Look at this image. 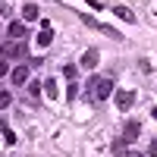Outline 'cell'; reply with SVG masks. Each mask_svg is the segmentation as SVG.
I'll use <instances>...</instances> for the list:
<instances>
[{"label":"cell","mask_w":157,"mask_h":157,"mask_svg":"<svg viewBox=\"0 0 157 157\" xmlns=\"http://www.w3.org/2000/svg\"><path fill=\"white\" fill-rule=\"evenodd\" d=\"M113 101H116V107H120V110H129V107L135 104V94L123 88V91H113Z\"/></svg>","instance_id":"3"},{"label":"cell","mask_w":157,"mask_h":157,"mask_svg":"<svg viewBox=\"0 0 157 157\" xmlns=\"http://www.w3.org/2000/svg\"><path fill=\"white\" fill-rule=\"evenodd\" d=\"M113 154H126V141H123V138L113 141Z\"/></svg>","instance_id":"16"},{"label":"cell","mask_w":157,"mask_h":157,"mask_svg":"<svg viewBox=\"0 0 157 157\" xmlns=\"http://www.w3.org/2000/svg\"><path fill=\"white\" fill-rule=\"evenodd\" d=\"M138 132H141V129H138V123L132 120V123H126V129H123V141H126V145H129V141H135L138 138Z\"/></svg>","instance_id":"7"},{"label":"cell","mask_w":157,"mask_h":157,"mask_svg":"<svg viewBox=\"0 0 157 157\" xmlns=\"http://www.w3.org/2000/svg\"><path fill=\"white\" fill-rule=\"evenodd\" d=\"M85 3H88L91 10H101V6H104V3H101V0H85Z\"/></svg>","instance_id":"18"},{"label":"cell","mask_w":157,"mask_h":157,"mask_svg":"<svg viewBox=\"0 0 157 157\" xmlns=\"http://www.w3.org/2000/svg\"><path fill=\"white\" fill-rule=\"evenodd\" d=\"M63 75H66L69 82H75V75H78V66H72V63H69V66H63Z\"/></svg>","instance_id":"13"},{"label":"cell","mask_w":157,"mask_h":157,"mask_svg":"<svg viewBox=\"0 0 157 157\" xmlns=\"http://www.w3.org/2000/svg\"><path fill=\"white\" fill-rule=\"evenodd\" d=\"M98 60H101V57H98V50H85L82 66H85V69H94V66H98Z\"/></svg>","instance_id":"8"},{"label":"cell","mask_w":157,"mask_h":157,"mask_svg":"<svg viewBox=\"0 0 157 157\" xmlns=\"http://www.w3.org/2000/svg\"><path fill=\"white\" fill-rule=\"evenodd\" d=\"M10 101H13V98H10V91H0V110H6V107H10Z\"/></svg>","instance_id":"14"},{"label":"cell","mask_w":157,"mask_h":157,"mask_svg":"<svg viewBox=\"0 0 157 157\" xmlns=\"http://www.w3.org/2000/svg\"><path fill=\"white\" fill-rule=\"evenodd\" d=\"M41 91H44V85H41V82H38V78H32V85H29V98L35 101L38 94H41Z\"/></svg>","instance_id":"12"},{"label":"cell","mask_w":157,"mask_h":157,"mask_svg":"<svg viewBox=\"0 0 157 157\" xmlns=\"http://www.w3.org/2000/svg\"><path fill=\"white\" fill-rule=\"evenodd\" d=\"M22 19H25V22H35V19H38V6H35V3H25V6H22Z\"/></svg>","instance_id":"11"},{"label":"cell","mask_w":157,"mask_h":157,"mask_svg":"<svg viewBox=\"0 0 157 157\" xmlns=\"http://www.w3.org/2000/svg\"><path fill=\"white\" fill-rule=\"evenodd\" d=\"M113 13H116V16H120L123 22H135V13L129 10V6H113Z\"/></svg>","instance_id":"10"},{"label":"cell","mask_w":157,"mask_h":157,"mask_svg":"<svg viewBox=\"0 0 157 157\" xmlns=\"http://www.w3.org/2000/svg\"><path fill=\"white\" fill-rule=\"evenodd\" d=\"M6 38L22 41V38H25V22H10V25H6Z\"/></svg>","instance_id":"5"},{"label":"cell","mask_w":157,"mask_h":157,"mask_svg":"<svg viewBox=\"0 0 157 157\" xmlns=\"http://www.w3.org/2000/svg\"><path fill=\"white\" fill-rule=\"evenodd\" d=\"M3 75H10V69H6V60H0V78Z\"/></svg>","instance_id":"20"},{"label":"cell","mask_w":157,"mask_h":157,"mask_svg":"<svg viewBox=\"0 0 157 157\" xmlns=\"http://www.w3.org/2000/svg\"><path fill=\"white\" fill-rule=\"evenodd\" d=\"M35 41H38V47H47L50 41H54V29H50V22H44V29L38 32V38H35Z\"/></svg>","instance_id":"6"},{"label":"cell","mask_w":157,"mask_h":157,"mask_svg":"<svg viewBox=\"0 0 157 157\" xmlns=\"http://www.w3.org/2000/svg\"><path fill=\"white\" fill-rule=\"evenodd\" d=\"M3 138H6V145H13V141H16V135H13L10 129H6V123H3Z\"/></svg>","instance_id":"17"},{"label":"cell","mask_w":157,"mask_h":157,"mask_svg":"<svg viewBox=\"0 0 157 157\" xmlns=\"http://www.w3.org/2000/svg\"><path fill=\"white\" fill-rule=\"evenodd\" d=\"M0 54H3V60H25L29 47H25V41H13V38H6L3 47H0Z\"/></svg>","instance_id":"1"},{"label":"cell","mask_w":157,"mask_h":157,"mask_svg":"<svg viewBox=\"0 0 157 157\" xmlns=\"http://www.w3.org/2000/svg\"><path fill=\"white\" fill-rule=\"evenodd\" d=\"M44 94H47L50 101H57V98H60V88H57V78H47V82H44Z\"/></svg>","instance_id":"9"},{"label":"cell","mask_w":157,"mask_h":157,"mask_svg":"<svg viewBox=\"0 0 157 157\" xmlns=\"http://www.w3.org/2000/svg\"><path fill=\"white\" fill-rule=\"evenodd\" d=\"M113 94V78L104 75V78H94V88H91V98L94 101H107Z\"/></svg>","instance_id":"2"},{"label":"cell","mask_w":157,"mask_h":157,"mask_svg":"<svg viewBox=\"0 0 157 157\" xmlns=\"http://www.w3.org/2000/svg\"><path fill=\"white\" fill-rule=\"evenodd\" d=\"M151 116H154V120H157V107H154V110H151Z\"/></svg>","instance_id":"22"},{"label":"cell","mask_w":157,"mask_h":157,"mask_svg":"<svg viewBox=\"0 0 157 157\" xmlns=\"http://www.w3.org/2000/svg\"><path fill=\"white\" fill-rule=\"evenodd\" d=\"M10 82H13V85H29V66L19 63V66L10 72Z\"/></svg>","instance_id":"4"},{"label":"cell","mask_w":157,"mask_h":157,"mask_svg":"<svg viewBox=\"0 0 157 157\" xmlns=\"http://www.w3.org/2000/svg\"><path fill=\"white\" fill-rule=\"evenodd\" d=\"M66 98H69V101H75V98H78V85H75V82L66 88Z\"/></svg>","instance_id":"15"},{"label":"cell","mask_w":157,"mask_h":157,"mask_svg":"<svg viewBox=\"0 0 157 157\" xmlns=\"http://www.w3.org/2000/svg\"><path fill=\"white\" fill-rule=\"evenodd\" d=\"M126 157H141V154L138 151H126Z\"/></svg>","instance_id":"21"},{"label":"cell","mask_w":157,"mask_h":157,"mask_svg":"<svg viewBox=\"0 0 157 157\" xmlns=\"http://www.w3.org/2000/svg\"><path fill=\"white\" fill-rule=\"evenodd\" d=\"M0 16H10V3H6V0L0 3Z\"/></svg>","instance_id":"19"}]
</instances>
